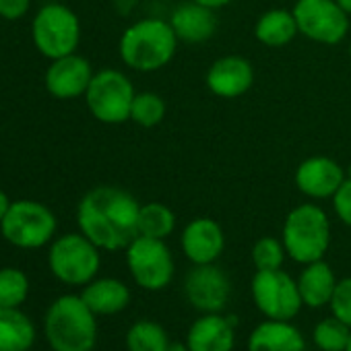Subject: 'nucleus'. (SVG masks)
Instances as JSON below:
<instances>
[{"instance_id": "nucleus-1", "label": "nucleus", "mask_w": 351, "mask_h": 351, "mask_svg": "<svg viewBox=\"0 0 351 351\" xmlns=\"http://www.w3.org/2000/svg\"><path fill=\"white\" fill-rule=\"evenodd\" d=\"M141 203L118 186L91 189L77 207V223L99 250L116 252L138 236Z\"/></svg>"}, {"instance_id": "nucleus-2", "label": "nucleus", "mask_w": 351, "mask_h": 351, "mask_svg": "<svg viewBox=\"0 0 351 351\" xmlns=\"http://www.w3.org/2000/svg\"><path fill=\"white\" fill-rule=\"evenodd\" d=\"M178 36L169 21L147 17L130 23L118 42L122 62L136 73H157L165 69L178 50Z\"/></svg>"}, {"instance_id": "nucleus-3", "label": "nucleus", "mask_w": 351, "mask_h": 351, "mask_svg": "<svg viewBox=\"0 0 351 351\" xmlns=\"http://www.w3.org/2000/svg\"><path fill=\"white\" fill-rule=\"evenodd\" d=\"M332 232L326 211L316 203H302L293 207L281 230L285 252L298 265L322 261L330 248Z\"/></svg>"}, {"instance_id": "nucleus-4", "label": "nucleus", "mask_w": 351, "mask_h": 351, "mask_svg": "<svg viewBox=\"0 0 351 351\" xmlns=\"http://www.w3.org/2000/svg\"><path fill=\"white\" fill-rule=\"evenodd\" d=\"M46 339L54 351H93L97 322L81 295H60L48 308Z\"/></svg>"}, {"instance_id": "nucleus-5", "label": "nucleus", "mask_w": 351, "mask_h": 351, "mask_svg": "<svg viewBox=\"0 0 351 351\" xmlns=\"http://www.w3.org/2000/svg\"><path fill=\"white\" fill-rule=\"evenodd\" d=\"M32 38L42 56L56 60L77 52L81 42V21L73 9L60 3H50L34 17Z\"/></svg>"}, {"instance_id": "nucleus-6", "label": "nucleus", "mask_w": 351, "mask_h": 351, "mask_svg": "<svg viewBox=\"0 0 351 351\" xmlns=\"http://www.w3.org/2000/svg\"><path fill=\"white\" fill-rule=\"evenodd\" d=\"M132 81L116 69H101L93 75L87 91L85 104L91 116L101 124H122L130 120V108L134 101Z\"/></svg>"}, {"instance_id": "nucleus-7", "label": "nucleus", "mask_w": 351, "mask_h": 351, "mask_svg": "<svg viewBox=\"0 0 351 351\" xmlns=\"http://www.w3.org/2000/svg\"><path fill=\"white\" fill-rule=\"evenodd\" d=\"M48 265L58 281L66 285H87L99 273L101 254L85 234H64L50 246Z\"/></svg>"}, {"instance_id": "nucleus-8", "label": "nucleus", "mask_w": 351, "mask_h": 351, "mask_svg": "<svg viewBox=\"0 0 351 351\" xmlns=\"http://www.w3.org/2000/svg\"><path fill=\"white\" fill-rule=\"evenodd\" d=\"M0 234L17 248H42L56 234V215L38 201H15L0 221Z\"/></svg>"}, {"instance_id": "nucleus-9", "label": "nucleus", "mask_w": 351, "mask_h": 351, "mask_svg": "<svg viewBox=\"0 0 351 351\" xmlns=\"http://www.w3.org/2000/svg\"><path fill=\"white\" fill-rule=\"evenodd\" d=\"M126 267L130 277L141 289L161 291L167 287L176 273V263L165 240L136 236L126 246Z\"/></svg>"}, {"instance_id": "nucleus-10", "label": "nucleus", "mask_w": 351, "mask_h": 351, "mask_svg": "<svg viewBox=\"0 0 351 351\" xmlns=\"http://www.w3.org/2000/svg\"><path fill=\"white\" fill-rule=\"evenodd\" d=\"M250 293L258 312L271 320H293L304 306L298 279L283 269L256 271L250 281Z\"/></svg>"}, {"instance_id": "nucleus-11", "label": "nucleus", "mask_w": 351, "mask_h": 351, "mask_svg": "<svg viewBox=\"0 0 351 351\" xmlns=\"http://www.w3.org/2000/svg\"><path fill=\"white\" fill-rule=\"evenodd\" d=\"M300 36L314 44L337 46L349 34V15L335 0H295L291 9Z\"/></svg>"}, {"instance_id": "nucleus-12", "label": "nucleus", "mask_w": 351, "mask_h": 351, "mask_svg": "<svg viewBox=\"0 0 351 351\" xmlns=\"http://www.w3.org/2000/svg\"><path fill=\"white\" fill-rule=\"evenodd\" d=\"M184 295L201 314L223 312L232 295V283L228 273L215 263L195 265L184 279Z\"/></svg>"}, {"instance_id": "nucleus-13", "label": "nucleus", "mask_w": 351, "mask_h": 351, "mask_svg": "<svg viewBox=\"0 0 351 351\" xmlns=\"http://www.w3.org/2000/svg\"><path fill=\"white\" fill-rule=\"evenodd\" d=\"M345 178V167L339 161L326 155H312L295 167L293 182L304 197L312 201H326L337 195Z\"/></svg>"}, {"instance_id": "nucleus-14", "label": "nucleus", "mask_w": 351, "mask_h": 351, "mask_svg": "<svg viewBox=\"0 0 351 351\" xmlns=\"http://www.w3.org/2000/svg\"><path fill=\"white\" fill-rule=\"evenodd\" d=\"M93 75L95 73L91 69V62L75 52L50 62L44 85L48 93L56 99H75L85 95Z\"/></svg>"}, {"instance_id": "nucleus-15", "label": "nucleus", "mask_w": 351, "mask_h": 351, "mask_svg": "<svg viewBox=\"0 0 351 351\" xmlns=\"http://www.w3.org/2000/svg\"><path fill=\"white\" fill-rule=\"evenodd\" d=\"M207 89L223 99H236L248 93L254 85V69L250 60L238 54L217 58L205 77Z\"/></svg>"}, {"instance_id": "nucleus-16", "label": "nucleus", "mask_w": 351, "mask_h": 351, "mask_svg": "<svg viewBox=\"0 0 351 351\" xmlns=\"http://www.w3.org/2000/svg\"><path fill=\"white\" fill-rule=\"evenodd\" d=\"M184 256L193 265H211L223 254L226 234L221 226L211 217H195L189 221L180 236Z\"/></svg>"}, {"instance_id": "nucleus-17", "label": "nucleus", "mask_w": 351, "mask_h": 351, "mask_svg": "<svg viewBox=\"0 0 351 351\" xmlns=\"http://www.w3.org/2000/svg\"><path fill=\"white\" fill-rule=\"evenodd\" d=\"M189 351H234L236 345V318L223 312L201 314L186 335Z\"/></svg>"}, {"instance_id": "nucleus-18", "label": "nucleus", "mask_w": 351, "mask_h": 351, "mask_svg": "<svg viewBox=\"0 0 351 351\" xmlns=\"http://www.w3.org/2000/svg\"><path fill=\"white\" fill-rule=\"evenodd\" d=\"M167 21H169L171 29L176 32V36H178V40L184 44L209 42L219 27L217 11L203 7V5L195 3V0L176 7Z\"/></svg>"}, {"instance_id": "nucleus-19", "label": "nucleus", "mask_w": 351, "mask_h": 351, "mask_svg": "<svg viewBox=\"0 0 351 351\" xmlns=\"http://www.w3.org/2000/svg\"><path fill=\"white\" fill-rule=\"evenodd\" d=\"M248 351H306V341L291 320L267 318L250 332Z\"/></svg>"}, {"instance_id": "nucleus-20", "label": "nucleus", "mask_w": 351, "mask_h": 351, "mask_svg": "<svg viewBox=\"0 0 351 351\" xmlns=\"http://www.w3.org/2000/svg\"><path fill=\"white\" fill-rule=\"evenodd\" d=\"M81 298L93 310L95 316H112V314L122 312L130 304V289L120 279L101 277V279L89 281Z\"/></svg>"}, {"instance_id": "nucleus-21", "label": "nucleus", "mask_w": 351, "mask_h": 351, "mask_svg": "<svg viewBox=\"0 0 351 351\" xmlns=\"http://www.w3.org/2000/svg\"><path fill=\"white\" fill-rule=\"evenodd\" d=\"M337 277L335 271L328 263L322 261H314L304 265L300 277H298V287H300V295L304 306L308 308H322L328 306L332 291L337 287Z\"/></svg>"}, {"instance_id": "nucleus-22", "label": "nucleus", "mask_w": 351, "mask_h": 351, "mask_svg": "<svg viewBox=\"0 0 351 351\" xmlns=\"http://www.w3.org/2000/svg\"><path fill=\"white\" fill-rule=\"evenodd\" d=\"M300 36L295 17L287 9L265 11L254 25V38L267 48H283Z\"/></svg>"}, {"instance_id": "nucleus-23", "label": "nucleus", "mask_w": 351, "mask_h": 351, "mask_svg": "<svg viewBox=\"0 0 351 351\" xmlns=\"http://www.w3.org/2000/svg\"><path fill=\"white\" fill-rule=\"evenodd\" d=\"M36 341L34 322L17 308H0V351H27Z\"/></svg>"}, {"instance_id": "nucleus-24", "label": "nucleus", "mask_w": 351, "mask_h": 351, "mask_svg": "<svg viewBox=\"0 0 351 351\" xmlns=\"http://www.w3.org/2000/svg\"><path fill=\"white\" fill-rule=\"evenodd\" d=\"M176 230V215L173 211L159 203L151 201L141 205L138 211V236L155 238V240H167Z\"/></svg>"}, {"instance_id": "nucleus-25", "label": "nucleus", "mask_w": 351, "mask_h": 351, "mask_svg": "<svg viewBox=\"0 0 351 351\" xmlns=\"http://www.w3.org/2000/svg\"><path fill=\"white\" fill-rule=\"evenodd\" d=\"M169 345L167 330L155 320H138L126 332L128 351H167Z\"/></svg>"}, {"instance_id": "nucleus-26", "label": "nucleus", "mask_w": 351, "mask_h": 351, "mask_svg": "<svg viewBox=\"0 0 351 351\" xmlns=\"http://www.w3.org/2000/svg\"><path fill=\"white\" fill-rule=\"evenodd\" d=\"M167 114L165 99L159 93L153 91H143L134 95L132 108H130V120L143 128H155L157 124L163 122Z\"/></svg>"}, {"instance_id": "nucleus-27", "label": "nucleus", "mask_w": 351, "mask_h": 351, "mask_svg": "<svg viewBox=\"0 0 351 351\" xmlns=\"http://www.w3.org/2000/svg\"><path fill=\"white\" fill-rule=\"evenodd\" d=\"M349 335H351V326H347L343 320L330 314L328 318H322L314 326L312 341L320 351H345L349 343Z\"/></svg>"}, {"instance_id": "nucleus-28", "label": "nucleus", "mask_w": 351, "mask_h": 351, "mask_svg": "<svg viewBox=\"0 0 351 351\" xmlns=\"http://www.w3.org/2000/svg\"><path fill=\"white\" fill-rule=\"evenodd\" d=\"M29 293V279L21 269H0V308H19Z\"/></svg>"}, {"instance_id": "nucleus-29", "label": "nucleus", "mask_w": 351, "mask_h": 351, "mask_svg": "<svg viewBox=\"0 0 351 351\" xmlns=\"http://www.w3.org/2000/svg\"><path fill=\"white\" fill-rule=\"evenodd\" d=\"M252 263L256 271H275V269H283L285 263V246L279 238L273 236H265L261 240L254 242L252 246Z\"/></svg>"}, {"instance_id": "nucleus-30", "label": "nucleus", "mask_w": 351, "mask_h": 351, "mask_svg": "<svg viewBox=\"0 0 351 351\" xmlns=\"http://www.w3.org/2000/svg\"><path fill=\"white\" fill-rule=\"evenodd\" d=\"M328 308H330L332 316H337L347 326H351V277L337 281V287L332 291Z\"/></svg>"}, {"instance_id": "nucleus-31", "label": "nucleus", "mask_w": 351, "mask_h": 351, "mask_svg": "<svg viewBox=\"0 0 351 351\" xmlns=\"http://www.w3.org/2000/svg\"><path fill=\"white\" fill-rule=\"evenodd\" d=\"M332 209L339 221L351 228V178H345V182L332 197Z\"/></svg>"}, {"instance_id": "nucleus-32", "label": "nucleus", "mask_w": 351, "mask_h": 351, "mask_svg": "<svg viewBox=\"0 0 351 351\" xmlns=\"http://www.w3.org/2000/svg\"><path fill=\"white\" fill-rule=\"evenodd\" d=\"M32 0H0V17L7 21H19L27 15Z\"/></svg>"}, {"instance_id": "nucleus-33", "label": "nucleus", "mask_w": 351, "mask_h": 351, "mask_svg": "<svg viewBox=\"0 0 351 351\" xmlns=\"http://www.w3.org/2000/svg\"><path fill=\"white\" fill-rule=\"evenodd\" d=\"M136 3H138V0H114V9H116L118 15L128 17L136 9Z\"/></svg>"}, {"instance_id": "nucleus-34", "label": "nucleus", "mask_w": 351, "mask_h": 351, "mask_svg": "<svg viewBox=\"0 0 351 351\" xmlns=\"http://www.w3.org/2000/svg\"><path fill=\"white\" fill-rule=\"evenodd\" d=\"M195 3H199V5H203V7H209V9L219 11V9L228 7L230 3H234V0H195Z\"/></svg>"}, {"instance_id": "nucleus-35", "label": "nucleus", "mask_w": 351, "mask_h": 351, "mask_svg": "<svg viewBox=\"0 0 351 351\" xmlns=\"http://www.w3.org/2000/svg\"><path fill=\"white\" fill-rule=\"evenodd\" d=\"M11 199H9V195L5 193V191H0V221L5 219V215L9 213V209H11Z\"/></svg>"}, {"instance_id": "nucleus-36", "label": "nucleus", "mask_w": 351, "mask_h": 351, "mask_svg": "<svg viewBox=\"0 0 351 351\" xmlns=\"http://www.w3.org/2000/svg\"><path fill=\"white\" fill-rule=\"evenodd\" d=\"M335 3H337V5H339V7H341L349 17H351V0H335Z\"/></svg>"}, {"instance_id": "nucleus-37", "label": "nucleus", "mask_w": 351, "mask_h": 351, "mask_svg": "<svg viewBox=\"0 0 351 351\" xmlns=\"http://www.w3.org/2000/svg\"><path fill=\"white\" fill-rule=\"evenodd\" d=\"M167 351H189L186 343H171Z\"/></svg>"}, {"instance_id": "nucleus-38", "label": "nucleus", "mask_w": 351, "mask_h": 351, "mask_svg": "<svg viewBox=\"0 0 351 351\" xmlns=\"http://www.w3.org/2000/svg\"><path fill=\"white\" fill-rule=\"evenodd\" d=\"M345 173H347V178H351V163H349V167L345 169Z\"/></svg>"}, {"instance_id": "nucleus-39", "label": "nucleus", "mask_w": 351, "mask_h": 351, "mask_svg": "<svg viewBox=\"0 0 351 351\" xmlns=\"http://www.w3.org/2000/svg\"><path fill=\"white\" fill-rule=\"evenodd\" d=\"M345 351H351V335H349V343H347V349Z\"/></svg>"}, {"instance_id": "nucleus-40", "label": "nucleus", "mask_w": 351, "mask_h": 351, "mask_svg": "<svg viewBox=\"0 0 351 351\" xmlns=\"http://www.w3.org/2000/svg\"><path fill=\"white\" fill-rule=\"evenodd\" d=\"M349 58H351V44H349Z\"/></svg>"}]
</instances>
